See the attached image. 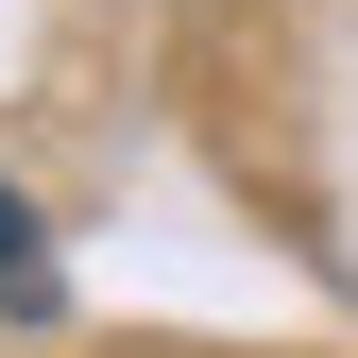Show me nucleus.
I'll return each instance as SVG.
<instances>
[{"label": "nucleus", "instance_id": "nucleus-1", "mask_svg": "<svg viewBox=\"0 0 358 358\" xmlns=\"http://www.w3.org/2000/svg\"><path fill=\"white\" fill-rule=\"evenodd\" d=\"M0 307H52V256H34V205L0 188Z\"/></svg>", "mask_w": 358, "mask_h": 358}]
</instances>
